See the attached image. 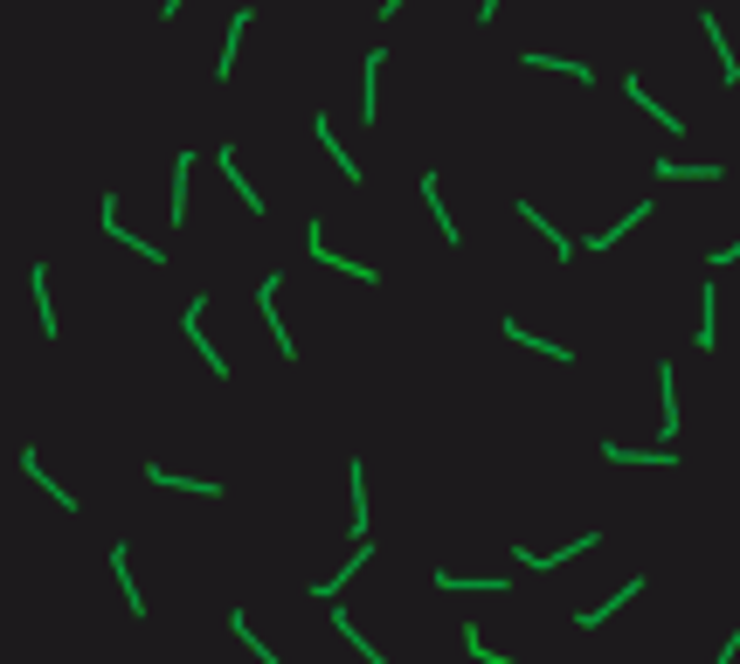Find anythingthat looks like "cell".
Segmentation results:
<instances>
[{"instance_id":"9c48e42d","label":"cell","mask_w":740,"mask_h":664,"mask_svg":"<svg viewBox=\"0 0 740 664\" xmlns=\"http://www.w3.org/2000/svg\"><path fill=\"white\" fill-rule=\"evenodd\" d=\"M637 596H643V575H630V581H623V588H616L610 602H602V610H581L575 623H581V630H602V623H610V616L623 610V602H637Z\"/></svg>"},{"instance_id":"277c9868","label":"cell","mask_w":740,"mask_h":664,"mask_svg":"<svg viewBox=\"0 0 740 664\" xmlns=\"http://www.w3.org/2000/svg\"><path fill=\"white\" fill-rule=\"evenodd\" d=\"M201 312H208V298H187L180 326H187V339H195V347H201V360H208V374H222V381H229V360H222L215 347H208V333H201Z\"/></svg>"},{"instance_id":"4316f807","label":"cell","mask_w":740,"mask_h":664,"mask_svg":"<svg viewBox=\"0 0 740 664\" xmlns=\"http://www.w3.org/2000/svg\"><path fill=\"white\" fill-rule=\"evenodd\" d=\"M333 630L347 637V643H353V651L367 657V664H388V657H381V651H374V643H367V630H353V623H347V610H333Z\"/></svg>"},{"instance_id":"836d02e7","label":"cell","mask_w":740,"mask_h":664,"mask_svg":"<svg viewBox=\"0 0 740 664\" xmlns=\"http://www.w3.org/2000/svg\"><path fill=\"white\" fill-rule=\"evenodd\" d=\"M381 14H402V0H381Z\"/></svg>"},{"instance_id":"8992f818","label":"cell","mask_w":740,"mask_h":664,"mask_svg":"<svg viewBox=\"0 0 740 664\" xmlns=\"http://www.w3.org/2000/svg\"><path fill=\"white\" fill-rule=\"evenodd\" d=\"M602 458L610 464H637V471H672L678 450H630V443H602Z\"/></svg>"},{"instance_id":"f1b7e54d","label":"cell","mask_w":740,"mask_h":664,"mask_svg":"<svg viewBox=\"0 0 740 664\" xmlns=\"http://www.w3.org/2000/svg\"><path fill=\"white\" fill-rule=\"evenodd\" d=\"M187 174H195V153L180 146V160H174V222H187Z\"/></svg>"},{"instance_id":"d6a6232c","label":"cell","mask_w":740,"mask_h":664,"mask_svg":"<svg viewBox=\"0 0 740 664\" xmlns=\"http://www.w3.org/2000/svg\"><path fill=\"white\" fill-rule=\"evenodd\" d=\"M491 14H499V0H478V22H491Z\"/></svg>"},{"instance_id":"4dcf8cb0","label":"cell","mask_w":740,"mask_h":664,"mask_svg":"<svg viewBox=\"0 0 740 664\" xmlns=\"http://www.w3.org/2000/svg\"><path fill=\"white\" fill-rule=\"evenodd\" d=\"M727 263H740V236L727 242V250H713V271H727Z\"/></svg>"},{"instance_id":"ba28073f","label":"cell","mask_w":740,"mask_h":664,"mask_svg":"<svg viewBox=\"0 0 740 664\" xmlns=\"http://www.w3.org/2000/svg\"><path fill=\"white\" fill-rule=\"evenodd\" d=\"M499 333L512 339V347H534V353H547V360H561V367H567V360H575V353L561 347V339H547V333H526V326H512V318H499Z\"/></svg>"},{"instance_id":"4fadbf2b","label":"cell","mask_w":740,"mask_h":664,"mask_svg":"<svg viewBox=\"0 0 740 664\" xmlns=\"http://www.w3.org/2000/svg\"><path fill=\"white\" fill-rule=\"evenodd\" d=\"M637 222H651V201H630V215H623V222H610V229H602V236H588V250H616V242L630 236Z\"/></svg>"},{"instance_id":"e575fe53","label":"cell","mask_w":740,"mask_h":664,"mask_svg":"<svg viewBox=\"0 0 740 664\" xmlns=\"http://www.w3.org/2000/svg\"><path fill=\"white\" fill-rule=\"evenodd\" d=\"M160 8H166V14H180V0H160Z\"/></svg>"},{"instance_id":"ac0fdd59","label":"cell","mask_w":740,"mask_h":664,"mask_svg":"<svg viewBox=\"0 0 740 664\" xmlns=\"http://www.w3.org/2000/svg\"><path fill=\"white\" fill-rule=\"evenodd\" d=\"M623 90H630V104H637V111H651V118H657L664 131H686V118H678V111H664V104L651 98V90H643V77H630V84H623Z\"/></svg>"},{"instance_id":"8fae6325","label":"cell","mask_w":740,"mask_h":664,"mask_svg":"<svg viewBox=\"0 0 740 664\" xmlns=\"http://www.w3.org/2000/svg\"><path fill=\"white\" fill-rule=\"evenodd\" d=\"M423 208L436 215V229H443V242H464V229H457V215L443 208V187H436V174H423Z\"/></svg>"},{"instance_id":"1f68e13d","label":"cell","mask_w":740,"mask_h":664,"mask_svg":"<svg viewBox=\"0 0 740 664\" xmlns=\"http://www.w3.org/2000/svg\"><path fill=\"white\" fill-rule=\"evenodd\" d=\"M733 657H740V630H733L727 643H719V657H713V664H733Z\"/></svg>"},{"instance_id":"7a4b0ae2","label":"cell","mask_w":740,"mask_h":664,"mask_svg":"<svg viewBox=\"0 0 740 664\" xmlns=\"http://www.w3.org/2000/svg\"><path fill=\"white\" fill-rule=\"evenodd\" d=\"M277 284H284V271H271V277H256V305H263V326L277 333V353L291 360V353H298V339H291V326H284V312H277Z\"/></svg>"},{"instance_id":"5b68a950","label":"cell","mask_w":740,"mask_h":664,"mask_svg":"<svg viewBox=\"0 0 740 664\" xmlns=\"http://www.w3.org/2000/svg\"><path fill=\"white\" fill-rule=\"evenodd\" d=\"M595 547H602V534H575L561 554H526V547H512V561H519V567H561V561H575V554H595Z\"/></svg>"},{"instance_id":"484cf974","label":"cell","mask_w":740,"mask_h":664,"mask_svg":"<svg viewBox=\"0 0 740 664\" xmlns=\"http://www.w3.org/2000/svg\"><path fill=\"white\" fill-rule=\"evenodd\" d=\"M229 630H236V637H242V643H250V651H256V664H284V657L271 651V643H263V637L250 630V616H242V610H229Z\"/></svg>"},{"instance_id":"603a6c76","label":"cell","mask_w":740,"mask_h":664,"mask_svg":"<svg viewBox=\"0 0 740 664\" xmlns=\"http://www.w3.org/2000/svg\"><path fill=\"white\" fill-rule=\"evenodd\" d=\"M318 146H326V153H333V166H339V174H347V180H360V160L347 153V146H339V131H333V118H318Z\"/></svg>"},{"instance_id":"6da1fadb","label":"cell","mask_w":740,"mask_h":664,"mask_svg":"<svg viewBox=\"0 0 740 664\" xmlns=\"http://www.w3.org/2000/svg\"><path fill=\"white\" fill-rule=\"evenodd\" d=\"M305 250H312V263H333L339 277H360V284H381V271H374V263H353V256H339V250H326V222H305Z\"/></svg>"},{"instance_id":"ffe728a7","label":"cell","mask_w":740,"mask_h":664,"mask_svg":"<svg viewBox=\"0 0 740 664\" xmlns=\"http://www.w3.org/2000/svg\"><path fill=\"white\" fill-rule=\"evenodd\" d=\"M222 174H229V187H236V195H242V208H250V215H263V195H256V187L250 180H242V166H236V146H222Z\"/></svg>"},{"instance_id":"30bf717a","label":"cell","mask_w":740,"mask_h":664,"mask_svg":"<svg viewBox=\"0 0 740 664\" xmlns=\"http://www.w3.org/2000/svg\"><path fill=\"white\" fill-rule=\"evenodd\" d=\"M436 588H457V596H499V575H457V567H436Z\"/></svg>"},{"instance_id":"52a82bcc","label":"cell","mask_w":740,"mask_h":664,"mask_svg":"<svg viewBox=\"0 0 740 664\" xmlns=\"http://www.w3.org/2000/svg\"><path fill=\"white\" fill-rule=\"evenodd\" d=\"M28 291H35V318H42V339H55L63 326H55V298H49V271H42V263H28Z\"/></svg>"},{"instance_id":"d4e9b609","label":"cell","mask_w":740,"mask_h":664,"mask_svg":"<svg viewBox=\"0 0 740 664\" xmlns=\"http://www.w3.org/2000/svg\"><path fill=\"white\" fill-rule=\"evenodd\" d=\"M519 222H534V229H540L547 242H554V256H561V263H567V256H575V242H567V236L554 229V222H540V208H534V201H519Z\"/></svg>"},{"instance_id":"e0dca14e","label":"cell","mask_w":740,"mask_h":664,"mask_svg":"<svg viewBox=\"0 0 740 664\" xmlns=\"http://www.w3.org/2000/svg\"><path fill=\"white\" fill-rule=\"evenodd\" d=\"M146 478H153V485H174V491H195V499H222L215 478H174L166 464H146Z\"/></svg>"},{"instance_id":"2e32d148","label":"cell","mask_w":740,"mask_h":664,"mask_svg":"<svg viewBox=\"0 0 740 664\" xmlns=\"http://www.w3.org/2000/svg\"><path fill=\"white\" fill-rule=\"evenodd\" d=\"M111 567H118V588H125V610H131V616H146V596H139V581H131V547H125V540L111 547Z\"/></svg>"},{"instance_id":"7402d4cb","label":"cell","mask_w":740,"mask_h":664,"mask_svg":"<svg viewBox=\"0 0 740 664\" xmlns=\"http://www.w3.org/2000/svg\"><path fill=\"white\" fill-rule=\"evenodd\" d=\"M347 491H353V534L367 540V464H347Z\"/></svg>"},{"instance_id":"3957f363","label":"cell","mask_w":740,"mask_h":664,"mask_svg":"<svg viewBox=\"0 0 740 664\" xmlns=\"http://www.w3.org/2000/svg\"><path fill=\"white\" fill-rule=\"evenodd\" d=\"M381 63H388V49H367V63H360V118H381Z\"/></svg>"},{"instance_id":"44dd1931","label":"cell","mask_w":740,"mask_h":664,"mask_svg":"<svg viewBox=\"0 0 740 664\" xmlns=\"http://www.w3.org/2000/svg\"><path fill=\"white\" fill-rule=\"evenodd\" d=\"M22 471H28V478H35V485H42V491H49V499H55V505H63V512H77V499H70V485H55V478H49V471H42V458H35V450H22Z\"/></svg>"},{"instance_id":"cb8c5ba5","label":"cell","mask_w":740,"mask_h":664,"mask_svg":"<svg viewBox=\"0 0 740 664\" xmlns=\"http://www.w3.org/2000/svg\"><path fill=\"white\" fill-rule=\"evenodd\" d=\"M651 174H657V180H719L727 166H678V160H651Z\"/></svg>"},{"instance_id":"5bb4252c","label":"cell","mask_w":740,"mask_h":664,"mask_svg":"<svg viewBox=\"0 0 740 664\" xmlns=\"http://www.w3.org/2000/svg\"><path fill=\"white\" fill-rule=\"evenodd\" d=\"M367 554H374V547H367V540H360V547H353V554H347V567H339V575H326V581H318V588H312V596H318V602H333V596H339V588H347V581L360 575V567H367Z\"/></svg>"},{"instance_id":"7c38bea8","label":"cell","mask_w":740,"mask_h":664,"mask_svg":"<svg viewBox=\"0 0 740 664\" xmlns=\"http://www.w3.org/2000/svg\"><path fill=\"white\" fill-rule=\"evenodd\" d=\"M657 388H664V450L678 443V374H672V360H657Z\"/></svg>"},{"instance_id":"83f0119b","label":"cell","mask_w":740,"mask_h":664,"mask_svg":"<svg viewBox=\"0 0 740 664\" xmlns=\"http://www.w3.org/2000/svg\"><path fill=\"white\" fill-rule=\"evenodd\" d=\"M534 70H561V77H575V84H595V70L588 63H567V55H526Z\"/></svg>"},{"instance_id":"d6986e66","label":"cell","mask_w":740,"mask_h":664,"mask_svg":"<svg viewBox=\"0 0 740 664\" xmlns=\"http://www.w3.org/2000/svg\"><path fill=\"white\" fill-rule=\"evenodd\" d=\"M242 28H250V8H236V22H229V35H222V63H215V77H222V84L236 77V49H242Z\"/></svg>"},{"instance_id":"f546056e","label":"cell","mask_w":740,"mask_h":664,"mask_svg":"<svg viewBox=\"0 0 740 664\" xmlns=\"http://www.w3.org/2000/svg\"><path fill=\"white\" fill-rule=\"evenodd\" d=\"M464 651L478 657V664H519V657H499V651H485V630H478V623H464Z\"/></svg>"},{"instance_id":"9a60e30c","label":"cell","mask_w":740,"mask_h":664,"mask_svg":"<svg viewBox=\"0 0 740 664\" xmlns=\"http://www.w3.org/2000/svg\"><path fill=\"white\" fill-rule=\"evenodd\" d=\"M692 339H699V347H706V353L719 347V291H713V284H706V291H699V333H692Z\"/></svg>"}]
</instances>
